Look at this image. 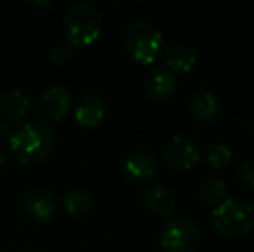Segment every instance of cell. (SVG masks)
Wrapping results in <instances>:
<instances>
[{"label":"cell","mask_w":254,"mask_h":252,"mask_svg":"<svg viewBox=\"0 0 254 252\" xmlns=\"http://www.w3.org/2000/svg\"><path fill=\"white\" fill-rule=\"evenodd\" d=\"M9 145L23 164H38L52 154L56 147V135L45 123L26 121L14 128Z\"/></svg>","instance_id":"obj_1"},{"label":"cell","mask_w":254,"mask_h":252,"mask_svg":"<svg viewBox=\"0 0 254 252\" xmlns=\"http://www.w3.org/2000/svg\"><path fill=\"white\" fill-rule=\"evenodd\" d=\"M123 45L127 52L140 64H152L157 61L163 50V35L152 23L145 19L131 21L125 28Z\"/></svg>","instance_id":"obj_2"},{"label":"cell","mask_w":254,"mask_h":252,"mask_svg":"<svg viewBox=\"0 0 254 252\" xmlns=\"http://www.w3.org/2000/svg\"><path fill=\"white\" fill-rule=\"evenodd\" d=\"M211 219L221 237L248 235L254 228V205L242 199H228L213 209Z\"/></svg>","instance_id":"obj_3"},{"label":"cell","mask_w":254,"mask_h":252,"mask_svg":"<svg viewBox=\"0 0 254 252\" xmlns=\"http://www.w3.org/2000/svg\"><path fill=\"white\" fill-rule=\"evenodd\" d=\"M101 14L92 3L87 2H80L73 5L64 16L66 40L73 47L92 45L101 35Z\"/></svg>","instance_id":"obj_4"},{"label":"cell","mask_w":254,"mask_h":252,"mask_svg":"<svg viewBox=\"0 0 254 252\" xmlns=\"http://www.w3.org/2000/svg\"><path fill=\"white\" fill-rule=\"evenodd\" d=\"M199 244L197 226L187 218H175L161 233V252H194Z\"/></svg>","instance_id":"obj_5"},{"label":"cell","mask_w":254,"mask_h":252,"mask_svg":"<svg viewBox=\"0 0 254 252\" xmlns=\"http://www.w3.org/2000/svg\"><path fill=\"white\" fill-rule=\"evenodd\" d=\"M201 147L190 137L185 135H175L164 144L163 147V159L170 168L178 171H189L199 161H201Z\"/></svg>","instance_id":"obj_6"},{"label":"cell","mask_w":254,"mask_h":252,"mask_svg":"<svg viewBox=\"0 0 254 252\" xmlns=\"http://www.w3.org/2000/svg\"><path fill=\"white\" fill-rule=\"evenodd\" d=\"M159 173V161L149 151H137L123 161V175L130 183H147Z\"/></svg>","instance_id":"obj_7"},{"label":"cell","mask_w":254,"mask_h":252,"mask_svg":"<svg viewBox=\"0 0 254 252\" xmlns=\"http://www.w3.org/2000/svg\"><path fill=\"white\" fill-rule=\"evenodd\" d=\"M23 212L28 219L35 223L49 221L57 209L56 195L47 189H33L23 197Z\"/></svg>","instance_id":"obj_8"},{"label":"cell","mask_w":254,"mask_h":252,"mask_svg":"<svg viewBox=\"0 0 254 252\" xmlns=\"http://www.w3.org/2000/svg\"><path fill=\"white\" fill-rule=\"evenodd\" d=\"M106 112L107 105L101 95L94 94V92H87V94L80 95V99L76 101L73 116L80 126L95 128L106 118Z\"/></svg>","instance_id":"obj_9"},{"label":"cell","mask_w":254,"mask_h":252,"mask_svg":"<svg viewBox=\"0 0 254 252\" xmlns=\"http://www.w3.org/2000/svg\"><path fill=\"white\" fill-rule=\"evenodd\" d=\"M144 90L152 101L166 102L173 97L175 90H177V80H175L173 73L168 71L166 67H152L144 78Z\"/></svg>","instance_id":"obj_10"},{"label":"cell","mask_w":254,"mask_h":252,"mask_svg":"<svg viewBox=\"0 0 254 252\" xmlns=\"http://www.w3.org/2000/svg\"><path fill=\"white\" fill-rule=\"evenodd\" d=\"M42 109L51 121H61L66 118L71 107V95L63 85H52L42 94L40 99Z\"/></svg>","instance_id":"obj_11"},{"label":"cell","mask_w":254,"mask_h":252,"mask_svg":"<svg viewBox=\"0 0 254 252\" xmlns=\"http://www.w3.org/2000/svg\"><path fill=\"white\" fill-rule=\"evenodd\" d=\"M189 109L197 118L199 121H213L218 114H220L221 102L218 94L213 88L201 87L192 94L190 102H189Z\"/></svg>","instance_id":"obj_12"},{"label":"cell","mask_w":254,"mask_h":252,"mask_svg":"<svg viewBox=\"0 0 254 252\" xmlns=\"http://www.w3.org/2000/svg\"><path fill=\"white\" fill-rule=\"evenodd\" d=\"M164 61H166L168 71L185 74V73H190L197 66V54L189 45L177 44V45H171L166 50Z\"/></svg>","instance_id":"obj_13"},{"label":"cell","mask_w":254,"mask_h":252,"mask_svg":"<svg viewBox=\"0 0 254 252\" xmlns=\"http://www.w3.org/2000/svg\"><path fill=\"white\" fill-rule=\"evenodd\" d=\"M144 205L157 216H171L175 211V197L164 185H152L144 194Z\"/></svg>","instance_id":"obj_14"},{"label":"cell","mask_w":254,"mask_h":252,"mask_svg":"<svg viewBox=\"0 0 254 252\" xmlns=\"http://www.w3.org/2000/svg\"><path fill=\"white\" fill-rule=\"evenodd\" d=\"M63 205L66 212L73 218H85L95 207V201L90 195V192L85 189H71L64 194Z\"/></svg>","instance_id":"obj_15"},{"label":"cell","mask_w":254,"mask_h":252,"mask_svg":"<svg viewBox=\"0 0 254 252\" xmlns=\"http://www.w3.org/2000/svg\"><path fill=\"white\" fill-rule=\"evenodd\" d=\"M0 111L9 121H19L30 111V99L19 88L7 92L0 102Z\"/></svg>","instance_id":"obj_16"},{"label":"cell","mask_w":254,"mask_h":252,"mask_svg":"<svg viewBox=\"0 0 254 252\" xmlns=\"http://www.w3.org/2000/svg\"><path fill=\"white\" fill-rule=\"evenodd\" d=\"M199 192H201L202 201L211 205H220L221 202L227 201V185L218 178L204 180L199 187Z\"/></svg>","instance_id":"obj_17"},{"label":"cell","mask_w":254,"mask_h":252,"mask_svg":"<svg viewBox=\"0 0 254 252\" xmlns=\"http://www.w3.org/2000/svg\"><path fill=\"white\" fill-rule=\"evenodd\" d=\"M206 159L213 168L221 169L230 164L232 161V149L221 142H213L206 147Z\"/></svg>","instance_id":"obj_18"},{"label":"cell","mask_w":254,"mask_h":252,"mask_svg":"<svg viewBox=\"0 0 254 252\" xmlns=\"http://www.w3.org/2000/svg\"><path fill=\"white\" fill-rule=\"evenodd\" d=\"M73 50L74 47L69 44V42L64 38L63 42H57L56 45H52L51 49V59L54 64H63L66 62L67 59H71V55H73Z\"/></svg>","instance_id":"obj_19"},{"label":"cell","mask_w":254,"mask_h":252,"mask_svg":"<svg viewBox=\"0 0 254 252\" xmlns=\"http://www.w3.org/2000/svg\"><path fill=\"white\" fill-rule=\"evenodd\" d=\"M237 180L241 185L254 189V162H242L237 168Z\"/></svg>","instance_id":"obj_20"},{"label":"cell","mask_w":254,"mask_h":252,"mask_svg":"<svg viewBox=\"0 0 254 252\" xmlns=\"http://www.w3.org/2000/svg\"><path fill=\"white\" fill-rule=\"evenodd\" d=\"M14 133V128H10L7 123H0V140L2 138H7V140H10V137H12Z\"/></svg>","instance_id":"obj_21"},{"label":"cell","mask_w":254,"mask_h":252,"mask_svg":"<svg viewBox=\"0 0 254 252\" xmlns=\"http://www.w3.org/2000/svg\"><path fill=\"white\" fill-rule=\"evenodd\" d=\"M33 5H38V7H49V5H52V2H51V0H49V2H44V3H42V2H33Z\"/></svg>","instance_id":"obj_22"}]
</instances>
